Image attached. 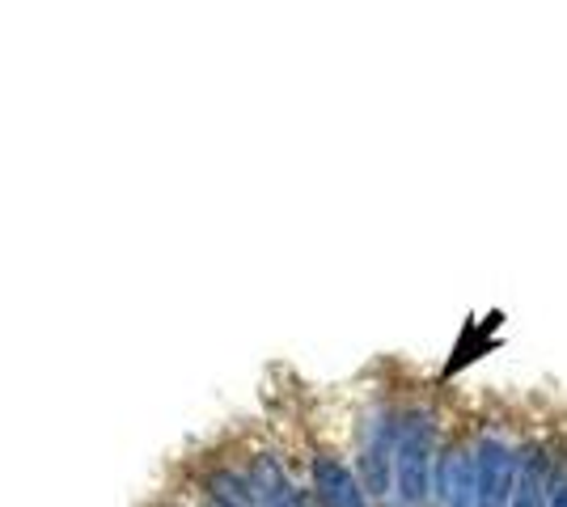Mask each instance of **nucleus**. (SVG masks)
<instances>
[{
  "label": "nucleus",
  "mask_w": 567,
  "mask_h": 507,
  "mask_svg": "<svg viewBox=\"0 0 567 507\" xmlns=\"http://www.w3.org/2000/svg\"><path fill=\"white\" fill-rule=\"evenodd\" d=\"M394 470H398V495L407 507H419L428 499V477H432V418L410 414L398 427L394 444Z\"/></svg>",
  "instance_id": "1"
},
{
  "label": "nucleus",
  "mask_w": 567,
  "mask_h": 507,
  "mask_svg": "<svg viewBox=\"0 0 567 507\" xmlns=\"http://www.w3.org/2000/svg\"><path fill=\"white\" fill-rule=\"evenodd\" d=\"M517 470L521 457L505 440L487 436L474 452V486H478V507H508L517 491Z\"/></svg>",
  "instance_id": "2"
},
{
  "label": "nucleus",
  "mask_w": 567,
  "mask_h": 507,
  "mask_svg": "<svg viewBox=\"0 0 567 507\" xmlns=\"http://www.w3.org/2000/svg\"><path fill=\"white\" fill-rule=\"evenodd\" d=\"M441 499L449 507H478V486H474V457L466 448H449L437 465Z\"/></svg>",
  "instance_id": "3"
},
{
  "label": "nucleus",
  "mask_w": 567,
  "mask_h": 507,
  "mask_svg": "<svg viewBox=\"0 0 567 507\" xmlns=\"http://www.w3.org/2000/svg\"><path fill=\"white\" fill-rule=\"evenodd\" d=\"M314 477H317V495H322L326 507H364V491H360V482L351 477L347 465H339V461H317Z\"/></svg>",
  "instance_id": "4"
},
{
  "label": "nucleus",
  "mask_w": 567,
  "mask_h": 507,
  "mask_svg": "<svg viewBox=\"0 0 567 507\" xmlns=\"http://www.w3.org/2000/svg\"><path fill=\"white\" fill-rule=\"evenodd\" d=\"M546 457L542 448H530L521 452V470H517V491H512V504L508 507H546Z\"/></svg>",
  "instance_id": "5"
},
{
  "label": "nucleus",
  "mask_w": 567,
  "mask_h": 507,
  "mask_svg": "<svg viewBox=\"0 0 567 507\" xmlns=\"http://www.w3.org/2000/svg\"><path fill=\"white\" fill-rule=\"evenodd\" d=\"M551 507H567V482H564V486H555V495H551Z\"/></svg>",
  "instance_id": "6"
}]
</instances>
